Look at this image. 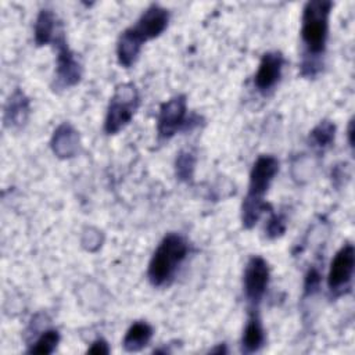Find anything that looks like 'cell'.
I'll use <instances>...</instances> for the list:
<instances>
[{"mask_svg":"<svg viewBox=\"0 0 355 355\" xmlns=\"http://www.w3.org/2000/svg\"><path fill=\"white\" fill-rule=\"evenodd\" d=\"M354 265H355V251L354 245L347 243L344 244L337 254L334 255L329 275H327V286L331 294L340 295L344 293L345 288H348L352 273H354Z\"/></svg>","mask_w":355,"mask_h":355,"instance_id":"cell-4","label":"cell"},{"mask_svg":"<svg viewBox=\"0 0 355 355\" xmlns=\"http://www.w3.org/2000/svg\"><path fill=\"white\" fill-rule=\"evenodd\" d=\"M284 58L280 51H268L262 55L258 71L254 78V85L261 93L272 90L282 76Z\"/></svg>","mask_w":355,"mask_h":355,"instance_id":"cell-10","label":"cell"},{"mask_svg":"<svg viewBox=\"0 0 355 355\" xmlns=\"http://www.w3.org/2000/svg\"><path fill=\"white\" fill-rule=\"evenodd\" d=\"M330 0H311L302 11L301 37L306 50V57H319L326 49L329 32Z\"/></svg>","mask_w":355,"mask_h":355,"instance_id":"cell-2","label":"cell"},{"mask_svg":"<svg viewBox=\"0 0 355 355\" xmlns=\"http://www.w3.org/2000/svg\"><path fill=\"white\" fill-rule=\"evenodd\" d=\"M153 337V327L146 322H135L123 337V348L128 352H137L148 345Z\"/></svg>","mask_w":355,"mask_h":355,"instance_id":"cell-16","label":"cell"},{"mask_svg":"<svg viewBox=\"0 0 355 355\" xmlns=\"http://www.w3.org/2000/svg\"><path fill=\"white\" fill-rule=\"evenodd\" d=\"M168 21V10L158 4H151L148 8H146V11L137 19L136 25L132 28L143 39V42H147L150 39L158 37L166 29Z\"/></svg>","mask_w":355,"mask_h":355,"instance_id":"cell-9","label":"cell"},{"mask_svg":"<svg viewBox=\"0 0 355 355\" xmlns=\"http://www.w3.org/2000/svg\"><path fill=\"white\" fill-rule=\"evenodd\" d=\"M334 135H336V126L331 121H320L312 130L309 135V141L313 147L319 148V150H324L329 146H331V143L334 141Z\"/></svg>","mask_w":355,"mask_h":355,"instance_id":"cell-18","label":"cell"},{"mask_svg":"<svg viewBox=\"0 0 355 355\" xmlns=\"http://www.w3.org/2000/svg\"><path fill=\"white\" fill-rule=\"evenodd\" d=\"M51 148L53 153L62 159L76 155L79 150V135L76 129L68 122L61 123L53 133Z\"/></svg>","mask_w":355,"mask_h":355,"instance_id":"cell-11","label":"cell"},{"mask_svg":"<svg viewBox=\"0 0 355 355\" xmlns=\"http://www.w3.org/2000/svg\"><path fill=\"white\" fill-rule=\"evenodd\" d=\"M352 136H354V121L351 119V121H349V125H348V141H349V146H351V147L354 146V139H352Z\"/></svg>","mask_w":355,"mask_h":355,"instance_id":"cell-24","label":"cell"},{"mask_svg":"<svg viewBox=\"0 0 355 355\" xmlns=\"http://www.w3.org/2000/svg\"><path fill=\"white\" fill-rule=\"evenodd\" d=\"M320 280H322V275L320 270L316 266H312L306 275H305V280H304V294L309 295L313 294L315 291L319 290L320 287Z\"/></svg>","mask_w":355,"mask_h":355,"instance_id":"cell-22","label":"cell"},{"mask_svg":"<svg viewBox=\"0 0 355 355\" xmlns=\"http://www.w3.org/2000/svg\"><path fill=\"white\" fill-rule=\"evenodd\" d=\"M270 209V207L263 200H255L245 197L241 204V222L245 229H251L259 220L263 211Z\"/></svg>","mask_w":355,"mask_h":355,"instance_id":"cell-17","label":"cell"},{"mask_svg":"<svg viewBox=\"0 0 355 355\" xmlns=\"http://www.w3.org/2000/svg\"><path fill=\"white\" fill-rule=\"evenodd\" d=\"M263 343H265V331L261 323V318L252 309L250 312L247 324L244 327V333L241 338V351L245 354L257 352L262 348Z\"/></svg>","mask_w":355,"mask_h":355,"instance_id":"cell-15","label":"cell"},{"mask_svg":"<svg viewBox=\"0 0 355 355\" xmlns=\"http://www.w3.org/2000/svg\"><path fill=\"white\" fill-rule=\"evenodd\" d=\"M60 343V333L54 329L44 330L29 348L31 354H51Z\"/></svg>","mask_w":355,"mask_h":355,"instance_id":"cell-20","label":"cell"},{"mask_svg":"<svg viewBox=\"0 0 355 355\" xmlns=\"http://www.w3.org/2000/svg\"><path fill=\"white\" fill-rule=\"evenodd\" d=\"M89 354H108L110 352V347L107 344V341H104L103 338H97L96 341L92 343L90 348H87Z\"/></svg>","mask_w":355,"mask_h":355,"instance_id":"cell-23","label":"cell"},{"mask_svg":"<svg viewBox=\"0 0 355 355\" xmlns=\"http://www.w3.org/2000/svg\"><path fill=\"white\" fill-rule=\"evenodd\" d=\"M187 125V107L184 96H175L165 101L158 114L157 130L159 139H171L178 130Z\"/></svg>","mask_w":355,"mask_h":355,"instance_id":"cell-6","label":"cell"},{"mask_svg":"<svg viewBox=\"0 0 355 355\" xmlns=\"http://www.w3.org/2000/svg\"><path fill=\"white\" fill-rule=\"evenodd\" d=\"M143 43V39L133 31L132 26L125 29L116 43L118 62L125 68L132 67L140 54Z\"/></svg>","mask_w":355,"mask_h":355,"instance_id":"cell-14","label":"cell"},{"mask_svg":"<svg viewBox=\"0 0 355 355\" xmlns=\"http://www.w3.org/2000/svg\"><path fill=\"white\" fill-rule=\"evenodd\" d=\"M29 111V98L21 89H15L4 107V125L10 129L24 126L28 121Z\"/></svg>","mask_w":355,"mask_h":355,"instance_id":"cell-12","label":"cell"},{"mask_svg":"<svg viewBox=\"0 0 355 355\" xmlns=\"http://www.w3.org/2000/svg\"><path fill=\"white\" fill-rule=\"evenodd\" d=\"M269 283V266L268 262L259 257L254 255L245 265L243 286L244 294L248 302L255 306L262 300Z\"/></svg>","mask_w":355,"mask_h":355,"instance_id":"cell-7","label":"cell"},{"mask_svg":"<svg viewBox=\"0 0 355 355\" xmlns=\"http://www.w3.org/2000/svg\"><path fill=\"white\" fill-rule=\"evenodd\" d=\"M186 240L178 233L166 234L155 248L148 263V279L153 286L168 284L187 255Z\"/></svg>","mask_w":355,"mask_h":355,"instance_id":"cell-1","label":"cell"},{"mask_svg":"<svg viewBox=\"0 0 355 355\" xmlns=\"http://www.w3.org/2000/svg\"><path fill=\"white\" fill-rule=\"evenodd\" d=\"M139 104V92L133 83L118 85L107 108L104 121L105 133L115 135L122 130L132 121Z\"/></svg>","mask_w":355,"mask_h":355,"instance_id":"cell-3","label":"cell"},{"mask_svg":"<svg viewBox=\"0 0 355 355\" xmlns=\"http://www.w3.org/2000/svg\"><path fill=\"white\" fill-rule=\"evenodd\" d=\"M61 35H64V29L55 14L51 10H42L35 22V43L37 46L54 43Z\"/></svg>","mask_w":355,"mask_h":355,"instance_id":"cell-13","label":"cell"},{"mask_svg":"<svg viewBox=\"0 0 355 355\" xmlns=\"http://www.w3.org/2000/svg\"><path fill=\"white\" fill-rule=\"evenodd\" d=\"M57 53L54 86L57 89H67L75 86L82 78V65L75 57V53L68 47L64 35L54 42Z\"/></svg>","mask_w":355,"mask_h":355,"instance_id":"cell-5","label":"cell"},{"mask_svg":"<svg viewBox=\"0 0 355 355\" xmlns=\"http://www.w3.org/2000/svg\"><path fill=\"white\" fill-rule=\"evenodd\" d=\"M286 232V218L282 214H272L266 225V236L269 239L280 237Z\"/></svg>","mask_w":355,"mask_h":355,"instance_id":"cell-21","label":"cell"},{"mask_svg":"<svg viewBox=\"0 0 355 355\" xmlns=\"http://www.w3.org/2000/svg\"><path fill=\"white\" fill-rule=\"evenodd\" d=\"M279 171V161L273 155H259L250 172L248 193L245 197L263 200L272 180Z\"/></svg>","mask_w":355,"mask_h":355,"instance_id":"cell-8","label":"cell"},{"mask_svg":"<svg viewBox=\"0 0 355 355\" xmlns=\"http://www.w3.org/2000/svg\"><path fill=\"white\" fill-rule=\"evenodd\" d=\"M196 155L191 151L182 150L175 159V175L179 180L189 182L194 175Z\"/></svg>","mask_w":355,"mask_h":355,"instance_id":"cell-19","label":"cell"}]
</instances>
